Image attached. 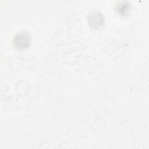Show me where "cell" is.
I'll return each instance as SVG.
<instances>
[{
    "mask_svg": "<svg viewBox=\"0 0 149 149\" xmlns=\"http://www.w3.org/2000/svg\"><path fill=\"white\" fill-rule=\"evenodd\" d=\"M30 42V36L26 33L17 34L13 39V44L17 49H24L29 47Z\"/></svg>",
    "mask_w": 149,
    "mask_h": 149,
    "instance_id": "1",
    "label": "cell"
},
{
    "mask_svg": "<svg viewBox=\"0 0 149 149\" xmlns=\"http://www.w3.org/2000/svg\"><path fill=\"white\" fill-rule=\"evenodd\" d=\"M125 9H127V10L129 9L128 5H125V4H123L122 6L120 5L118 9L120 12V13H121L122 15H126V14L127 13V12L125 10Z\"/></svg>",
    "mask_w": 149,
    "mask_h": 149,
    "instance_id": "3",
    "label": "cell"
},
{
    "mask_svg": "<svg viewBox=\"0 0 149 149\" xmlns=\"http://www.w3.org/2000/svg\"><path fill=\"white\" fill-rule=\"evenodd\" d=\"M88 22L91 27L98 28L104 23L103 16L98 12H93L88 15Z\"/></svg>",
    "mask_w": 149,
    "mask_h": 149,
    "instance_id": "2",
    "label": "cell"
}]
</instances>
